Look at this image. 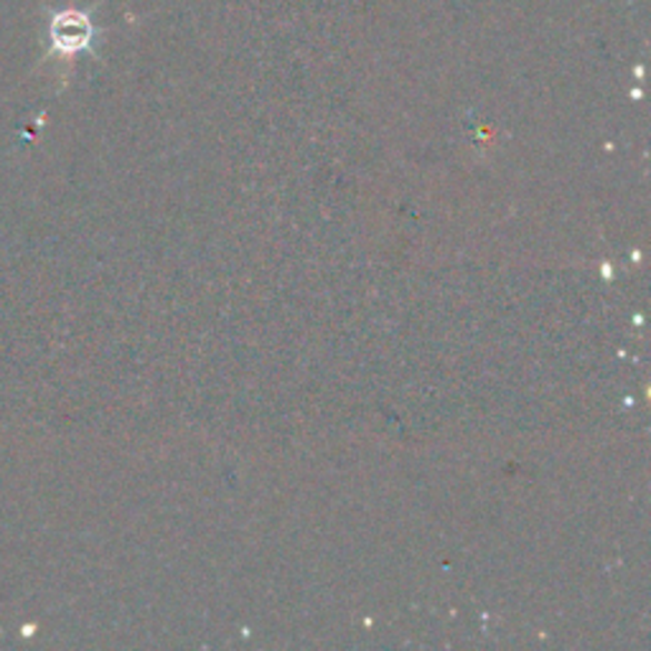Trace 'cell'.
Wrapping results in <instances>:
<instances>
[{
    "label": "cell",
    "mask_w": 651,
    "mask_h": 651,
    "mask_svg": "<svg viewBox=\"0 0 651 651\" xmlns=\"http://www.w3.org/2000/svg\"><path fill=\"white\" fill-rule=\"evenodd\" d=\"M51 37H54L57 49L72 54V51H77V49H84L87 41L92 39V26H90V21L84 19V16L67 13L57 21Z\"/></svg>",
    "instance_id": "1"
}]
</instances>
